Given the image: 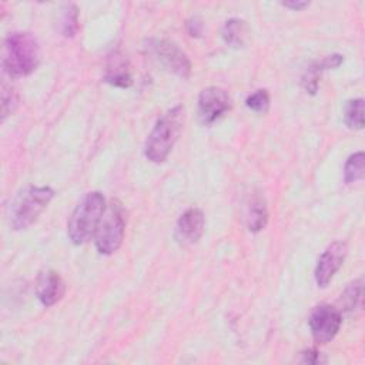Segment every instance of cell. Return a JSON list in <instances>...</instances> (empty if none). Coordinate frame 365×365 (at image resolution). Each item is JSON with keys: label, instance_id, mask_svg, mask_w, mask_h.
<instances>
[{"label": "cell", "instance_id": "8fae6325", "mask_svg": "<svg viewBox=\"0 0 365 365\" xmlns=\"http://www.w3.org/2000/svg\"><path fill=\"white\" fill-rule=\"evenodd\" d=\"M66 287L58 275L53 269H44L38 274L36 281V295L44 307H51L57 304L64 295Z\"/></svg>", "mask_w": 365, "mask_h": 365}, {"label": "cell", "instance_id": "7c38bea8", "mask_svg": "<svg viewBox=\"0 0 365 365\" xmlns=\"http://www.w3.org/2000/svg\"><path fill=\"white\" fill-rule=\"evenodd\" d=\"M104 80L108 84L120 88H127L133 84V78L128 70V63L120 51H113L111 54H108Z\"/></svg>", "mask_w": 365, "mask_h": 365}, {"label": "cell", "instance_id": "30bf717a", "mask_svg": "<svg viewBox=\"0 0 365 365\" xmlns=\"http://www.w3.org/2000/svg\"><path fill=\"white\" fill-rule=\"evenodd\" d=\"M205 218L200 208H188L175 224V238L181 245H192L200 241L204 234Z\"/></svg>", "mask_w": 365, "mask_h": 365}, {"label": "cell", "instance_id": "7402d4cb", "mask_svg": "<svg viewBox=\"0 0 365 365\" xmlns=\"http://www.w3.org/2000/svg\"><path fill=\"white\" fill-rule=\"evenodd\" d=\"M327 359L324 358V355L315 348H309L301 352V362L304 364H322Z\"/></svg>", "mask_w": 365, "mask_h": 365}, {"label": "cell", "instance_id": "277c9868", "mask_svg": "<svg viewBox=\"0 0 365 365\" xmlns=\"http://www.w3.org/2000/svg\"><path fill=\"white\" fill-rule=\"evenodd\" d=\"M104 210L106 200L101 192L91 191L81 198L67 224V235L74 245H81L94 237Z\"/></svg>", "mask_w": 365, "mask_h": 365}, {"label": "cell", "instance_id": "ffe728a7", "mask_svg": "<svg viewBox=\"0 0 365 365\" xmlns=\"http://www.w3.org/2000/svg\"><path fill=\"white\" fill-rule=\"evenodd\" d=\"M245 106L258 114H265L269 108V94L267 90H257L245 100Z\"/></svg>", "mask_w": 365, "mask_h": 365}, {"label": "cell", "instance_id": "ba28073f", "mask_svg": "<svg viewBox=\"0 0 365 365\" xmlns=\"http://www.w3.org/2000/svg\"><path fill=\"white\" fill-rule=\"evenodd\" d=\"M231 108V98L224 88L207 87L198 96V118L201 124L211 125Z\"/></svg>", "mask_w": 365, "mask_h": 365}, {"label": "cell", "instance_id": "9a60e30c", "mask_svg": "<svg viewBox=\"0 0 365 365\" xmlns=\"http://www.w3.org/2000/svg\"><path fill=\"white\" fill-rule=\"evenodd\" d=\"M221 36L227 46L232 48H241L245 46L248 38L247 23L241 19H230L224 23Z\"/></svg>", "mask_w": 365, "mask_h": 365}, {"label": "cell", "instance_id": "5bb4252c", "mask_svg": "<svg viewBox=\"0 0 365 365\" xmlns=\"http://www.w3.org/2000/svg\"><path fill=\"white\" fill-rule=\"evenodd\" d=\"M268 222V210L264 197L252 194L247 204V227L251 232H258Z\"/></svg>", "mask_w": 365, "mask_h": 365}, {"label": "cell", "instance_id": "6da1fadb", "mask_svg": "<svg viewBox=\"0 0 365 365\" xmlns=\"http://www.w3.org/2000/svg\"><path fill=\"white\" fill-rule=\"evenodd\" d=\"M184 107L175 106L155 121L144 145V155L151 163H163L171 153L184 125Z\"/></svg>", "mask_w": 365, "mask_h": 365}, {"label": "cell", "instance_id": "ac0fdd59", "mask_svg": "<svg viewBox=\"0 0 365 365\" xmlns=\"http://www.w3.org/2000/svg\"><path fill=\"white\" fill-rule=\"evenodd\" d=\"M344 121L348 128L362 130L364 128V100L354 98L345 104Z\"/></svg>", "mask_w": 365, "mask_h": 365}, {"label": "cell", "instance_id": "44dd1931", "mask_svg": "<svg viewBox=\"0 0 365 365\" xmlns=\"http://www.w3.org/2000/svg\"><path fill=\"white\" fill-rule=\"evenodd\" d=\"M17 106V94L11 87L3 86L1 91V120L4 121L7 115H10Z\"/></svg>", "mask_w": 365, "mask_h": 365}, {"label": "cell", "instance_id": "3957f363", "mask_svg": "<svg viewBox=\"0 0 365 365\" xmlns=\"http://www.w3.org/2000/svg\"><path fill=\"white\" fill-rule=\"evenodd\" d=\"M54 197V191L50 187L27 185L20 190L9 207V220L14 231L29 228L40 214L47 208Z\"/></svg>", "mask_w": 365, "mask_h": 365}, {"label": "cell", "instance_id": "7a4b0ae2", "mask_svg": "<svg viewBox=\"0 0 365 365\" xmlns=\"http://www.w3.org/2000/svg\"><path fill=\"white\" fill-rule=\"evenodd\" d=\"M40 63V46L36 37L26 31L10 33L4 38L3 68L10 77H24Z\"/></svg>", "mask_w": 365, "mask_h": 365}, {"label": "cell", "instance_id": "9c48e42d", "mask_svg": "<svg viewBox=\"0 0 365 365\" xmlns=\"http://www.w3.org/2000/svg\"><path fill=\"white\" fill-rule=\"evenodd\" d=\"M348 255V245L345 241H334L331 242L324 252L319 255L317 267H315V282L318 287H327L335 274L342 267L345 258Z\"/></svg>", "mask_w": 365, "mask_h": 365}, {"label": "cell", "instance_id": "d6986e66", "mask_svg": "<svg viewBox=\"0 0 365 365\" xmlns=\"http://www.w3.org/2000/svg\"><path fill=\"white\" fill-rule=\"evenodd\" d=\"M364 163L365 157L362 151H358L348 157L344 167V181L346 184L358 182L364 178Z\"/></svg>", "mask_w": 365, "mask_h": 365}, {"label": "cell", "instance_id": "52a82bcc", "mask_svg": "<svg viewBox=\"0 0 365 365\" xmlns=\"http://www.w3.org/2000/svg\"><path fill=\"white\" fill-rule=\"evenodd\" d=\"M308 324L312 338L318 344H327L336 336L342 324V314L338 308L322 304L312 309Z\"/></svg>", "mask_w": 365, "mask_h": 365}, {"label": "cell", "instance_id": "5b68a950", "mask_svg": "<svg viewBox=\"0 0 365 365\" xmlns=\"http://www.w3.org/2000/svg\"><path fill=\"white\" fill-rule=\"evenodd\" d=\"M124 232V210L120 202L113 200L108 205H106L104 214L94 234V244L97 251L103 255H111L115 252L123 242Z\"/></svg>", "mask_w": 365, "mask_h": 365}, {"label": "cell", "instance_id": "e0dca14e", "mask_svg": "<svg viewBox=\"0 0 365 365\" xmlns=\"http://www.w3.org/2000/svg\"><path fill=\"white\" fill-rule=\"evenodd\" d=\"M58 30L60 33L71 38L78 31V9L74 4H64L60 10L58 17Z\"/></svg>", "mask_w": 365, "mask_h": 365}, {"label": "cell", "instance_id": "603a6c76", "mask_svg": "<svg viewBox=\"0 0 365 365\" xmlns=\"http://www.w3.org/2000/svg\"><path fill=\"white\" fill-rule=\"evenodd\" d=\"M187 31L191 37H200L202 33V21L200 17H191L187 21Z\"/></svg>", "mask_w": 365, "mask_h": 365}, {"label": "cell", "instance_id": "cb8c5ba5", "mask_svg": "<svg viewBox=\"0 0 365 365\" xmlns=\"http://www.w3.org/2000/svg\"><path fill=\"white\" fill-rule=\"evenodd\" d=\"M282 6L287 7V9H291V10H302V9L309 6V1H301V0L295 1V0H292V1H284Z\"/></svg>", "mask_w": 365, "mask_h": 365}, {"label": "cell", "instance_id": "8992f818", "mask_svg": "<svg viewBox=\"0 0 365 365\" xmlns=\"http://www.w3.org/2000/svg\"><path fill=\"white\" fill-rule=\"evenodd\" d=\"M144 47L148 54H151L154 60L164 67V70L184 80L190 77L191 61L175 43L165 38H148Z\"/></svg>", "mask_w": 365, "mask_h": 365}, {"label": "cell", "instance_id": "4fadbf2b", "mask_svg": "<svg viewBox=\"0 0 365 365\" xmlns=\"http://www.w3.org/2000/svg\"><path fill=\"white\" fill-rule=\"evenodd\" d=\"M342 63H344V56L341 54H331L318 61H314L302 76V86L307 90V93L315 94L319 86L321 74L327 70L339 67Z\"/></svg>", "mask_w": 365, "mask_h": 365}, {"label": "cell", "instance_id": "2e32d148", "mask_svg": "<svg viewBox=\"0 0 365 365\" xmlns=\"http://www.w3.org/2000/svg\"><path fill=\"white\" fill-rule=\"evenodd\" d=\"M362 297H364V281L362 278H358L346 285L344 292L341 294L339 298V305L341 309L339 312H346L352 314L358 309L362 308Z\"/></svg>", "mask_w": 365, "mask_h": 365}]
</instances>
